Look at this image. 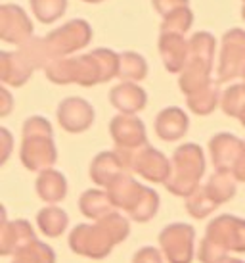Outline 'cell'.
Listing matches in <instances>:
<instances>
[{"instance_id":"6da1fadb","label":"cell","mask_w":245,"mask_h":263,"mask_svg":"<svg viewBox=\"0 0 245 263\" xmlns=\"http://www.w3.org/2000/svg\"><path fill=\"white\" fill-rule=\"evenodd\" d=\"M44 71L46 77L56 85L77 83L80 87H92L117 77L119 54L106 48H96L85 56L54 60Z\"/></svg>"},{"instance_id":"7a4b0ae2","label":"cell","mask_w":245,"mask_h":263,"mask_svg":"<svg viewBox=\"0 0 245 263\" xmlns=\"http://www.w3.org/2000/svg\"><path fill=\"white\" fill-rule=\"evenodd\" d=\"M173 173L165 183V189L174 196L188 198L195 189L201 186V177L205 175V154L201 146L194 142L180 144L173 152Z\"/></svg>"},{"instance_id":"3957f363","label":"cell","mask_w":245,"mask_h":263,"mask_svg":"<svg viewBox=\"0 0 245 263\" xmlns=\"http://www.w3.org/2000/svg\"><path fill=\"white\" fill-rule=\"evenodd\" d=\"M67 242H69L71 252H75L77 256L88 257V259H104L117 246L113 234L109 233V229L101 221L80 223L73 227Z\"/></svg>"},{"instance_id":"277c9868","label":"cell","mask_w":245,"mask_h":263,"mask_svg":"<svg viewBox=\"0 0 245 263\" xmlns=\"http://www.w3.org/2000/svg\"><path fill=\"white\" fill-rule=\"evenodd\" d=\"M92 41V29L85 20H73V22L62 25L59 29H54L46 37H40L44 54L50 60L65 58L73 52L85 48Z\"/></svg>"},{"instance_id":"5b68a950","label":"cell","mask_w":245,"mask_h":263,"mask_svg":"<svg viewBox=\"0 0 245 263\" xmlns=\"http://www.w3.org/2000/svg\"><path fill=\"white\" fill-rule=\"evenodd\" d=\"M159 250L169 263H192L195 254V229L190 223H171L159 233Z\"/></svg>"},{"instance_id":"8992f818","label":"cell","mask_w":245,"mask_h":263,"mask_svg":"<svg viewBox=\"0 0 245 263\" xmlns=\"http://www.w3.org/2000/svg\"><path fill=\"white\" fill-rule=\"evenodd\" d=\"M245 71V31L230 29L224 33L218 62V83L241 77Z\"/></svg>"},{"instance_id":"52a82bcc","label":"cell","mask_w":245,"mask_h":263,"mask_svg":"<svg viewBox=\"0 0 245 263\" xmlns=\"http://www.w3.org/2000/svg\"><path fill=\"white\" fill-rule=\"evenodd\" d=\"M130 171L140 175L146 181H150V183L165 184L171 173H173V161L169 160L161 150L146 144V146L132 152Z\"/></svg>"},{"instance_id":"ba28073f","label":"cell","mask_w":245,"mask_h":263,"mask_svg":"<svg viewBox=\"0 0 245 263\" xmlns=\"http://www.w3.org/2000/svg\"><path fill=\"white\" fill-rule=\"evenodd\" d=\"M205 236L218 242L228 252L245 254V219L238 215L222 213L209 221V225L205 229Z\"/></svg>"},{"instance_id":"9c48e42d","label":"cell","mask_w":245,"mask_h":263,"mask_svg":"<svg viewBox=\"0 0 245 263\" xmlns=\"http://www.w3.org/2000/svg\"><path fill=\"white\" fill-rule=\"evenodd\" d=\"M0 39L19 46L33 39V23L23 8L15 4L0 6Z\"/></svg>"},{"instance_id":"30bf717a","label":"cell","mask_w":245,"mask_h":263,"mask_svg":"<svg viewBox=\"0 0 245 263\" xmlns=\"http://www.w3.org/2000/svg\"><path fill=\"white\" fill-rule=\"evenodd\" d=\"M59 127L67 133H85L94 123V108L79 96H69L62 100L56 111Z\"/></svg>"},{"instance_id":"8fae6325","label":"cell","mask_w":245,"mask_h":263,"mask_svg":"<svg viewBox=\"0 0 245 263\" xmlns=\"http://www.w3.org/2000/svg\"><path fill=\"white\" fill-rule=\"evenodd\" d=\"M22 163L29 171L43 173L46 169H52V165L58 160V150L52 137H31L22 140L19 148Z\"/></svg>"},{"instance_id":"7c38bea8","label":"cell","mask_w":245,"mask_h":263,"mask_svg":"<svg viewBox=\"0 0 245 263\" xmlns=\"http://www.w3.org/2000/svg\"><path fill=\"white\" fill-rule=\"evenodd\" d=\"M109 135L115 146L122 150H138L148 144L146 125L136 116H115L109 123Z\"/></svg>"},{"instance_id":"4fadbf2b","label":"cell","mask_w":245,"mask_h":263,"mask_svg":"<svg viewBox=\"0 0 245 263\" xmlns=\"http://www.w3.org/2000/svg\"><path fill=\"white\" fill-rule=\"evenodd\" d=\"M245 140L238 139L232 133H218L209 140L211 161L216 171H234L239 156L243 152Z\"/></svg>"},{"instance_id":"5bb4252c","label":"cell","mask_w":245,"mask_h":263,"mask_svg":"<svg viewBox=\"0 0 245 263\" xmlns=\"http://www.w3.org/2000/svg\"><path fill=\"white\" fill-rule=\"evenodd\" d=\"M38 240L35 234V229L29 221L14 219L8 221L6 215L0 225V254L2 256H15L19 250L29 246L31 242Z\"/></svg>"},{"instance_id":"9a60e30c","label":"cell","mask_w":245,"mask_h":263,"mask_svg":"<svg viewBox=\"0 0 245 263\" xmlns=\"http://www.w3.org/2000/svg\"><path fill=\"white\" fill-rule=\"evenodd\" d=\"M159 54L163 60V66L171 73H182V69L188 64L190 56V46L188 41L182 35H171V33H161L159 37Z\"/></svg>"},{"instance_id":"2e32d148","label":"cell","mask_w":245,"mask_h":263,"mask_svg":"<svg viewBox=\"0 0 245 263\" xmlns=\"http://www.w3.org/2000/svg\"><path fill=\"white\" fill-rule=\"evenodd\" d=\"M190 127V117L182 108L169 106L161 110L155 117V133L161 140L165 142H176L188 133Z\"/></svg>"},{"instance_id":"e0dca14e","label":"cell","mask_w":245,"mask_h":263,"mask_svg":"<svg viewBox=\"0 0 245 263\" xmlns=\"http://www.w3.org/2000/svg\"><path fill=\"white\" fill-rule=\"evenodd\" d=\"M125 173H129V169L125 167L117 150L100 152L90 163V179L101 189H108L115 179H119Z\"/></svg>"},{"instance_id":"ac0fdd59","label":"cell","mask_w":245,"mask_h":263,"mask_svg":"<svg viewBox=\"0 0 245 263\" xmlns=\"http://www.w3.org/2000/svg\"><path fill=\"white\" fill-rule=\"evenodd\" d=\"M109 102L115 110L121 111L122 116H136L138 111L146 108L148 95L136 83H119L117 87L111 88Z\"/></svg>"},{"instance_id":"d6986e66","label":"cell","mask_w":245,"mask_h":263,"mask_svg":"<svg viewBox=\"0 0 245 263\" xmlns=\"http://www.w3.org/2000/svg\"><path fill=\"white\" fill-rule=\"evenodd\" d=\"M106 190H108L109 198H111L113 208L115 210H125L129 213L138 204V200L142 198L146 186L138 183L130 173H125L119 179H115Z\"/></svg>"},{"instance_id":"ffe728a7","label":"cell","mask_w":245,"mask_h":263,"mask_svg":"<svg viewBox=\"0 0 245 263\" xmlns=\"http://www.w3.org/2000/svg\"><path fill=\"white\" fill-rule=\"evenodd\" d=\"M29 62L17 52H0V79L12 87H23L33 75Z\"/></svg>"},{"instance_id":"44dd1931","label":"cell","mask_w":245,"mask_h":263,"mask_svg":"<svg viewBox=\"0 0 245 263\" xmlns=\"http://www.w3.org/2000/svg\"><path fill=\"white\" fill-rule=\"evenodd\" d=\"M36 194L46 204H59L67 196V179L58 169H46L38 173L35 183Z\"/></svg>"},{"instance_id":"7402d4cb","label":"cell","mask_w":245,"mask_h":263,"mask_svg":"<svg viewBox=\"0 0 245 263\" xmlns=\"http://www.w3.org/2000/svg\"><path fill=\"white\" fill-rule=\"evenodd\" d=\"M79 210L87 219H92V221H100L106 215H109L111 212H115L108 190H101V189L85 190L79 198Z\"/></svg>"},{"instance_id":"603a6c76","label":"cell","mask_w":245,"mask_h":263,"mask_svg":"<svg viewBox=\"0 0 245 263\" xmlns=\"http://www.w3.org/2000/svg\"><path fill=\"white\" fill-rule=\"evenodd\" d=\"M203 186L216 205H222L236 196L238 179L234 175V171H215Z\"/></svg>"},{"instance_id":"cb8c5ba5","label":"cell","mask_w":245,"mask_h":263,"mask_svg":"<svg viewBox=\"0 0 245 263\" xmlns=\"http://www.w3.org/2000/svg\"><path fill=\"white\" fill-rule=\"evenodd\" d=\"M215 37L207 33V31H199L194 37L188 41L190 46V56H188V64H197V66L205 67V69H213V60H215Z\"/></svg>"},{"instance_id":"d4e9b609","label":"cell","mask_w":245,"mask_h":263,"mask_svg":"<svg viewBox=\"0 0 245 263\" xmlns=\"http://www.w3.org/2000/svg\"><path fill=\"white\" fill-rule=\"evenodd\" d=\"M69 225V215L58 205H46L36 213V227L48 238H58Z\"/></svg>"},{"instance_id":"484cf974","label":"cell","mask_w":245,"mask_h":263,"mask_svg":"<svg viewBox=\"0 0 245 263\" xmlns=\"http://www.w3.org/2000/svg\"><path fill=\"white\" fill-rule=\"evenodd\" d=\"M178 85H180V90L186 96L194 95L197 90H203L209 85H213L211 83V71L197 66V64H186V67L182 69L180 77H178Z\"/></svg>"},{"instance_id":"4316f807","label":"cell","mask_w":245,"mask_h":263,"mask_svg":"<svg viewBox=\"0 0 245 263\" xmlns=\"http://www.w3.org/2000/svg\"><path fill=\"white\" fill-rule=\"evenodd\" d=\"M146 75H148V64H146L144 56H140L136 52L119 54V73H117V77L122 79V83L142 81Z\"/></svg>"},{"instance_id":"83f0119b","label":"cell","mask_w":245,"mask_h":263,"mask_svg":"<svg viewBox=\"0 0 245 263\" xmlns=\"http://www.w3.org/2000/svg\"><path fill=\"white\" fill-rule=\"evenodd\" d=\"M220 96L222 95H220L218 87L213 83L207 88L188 96V108L194 111L195 116H209L216 110V106H220Z\"/></svg>"},{"instance_id":"f1b7e54d","label":"cell","mask_w":245,"mask_h":263,"mask_svg":"<svg viewBox=\"0 0 245 263\" xmlns=\"http://www.w3.org/2000/svg\"><path fill=\"white\" fill-rule=\"evenodd\" d=\"M12 263H56V254L46 242L35 240L29 246L19 250L12 257Z\"/></svg>"},{"instance_id":"f546056e","label":"cell","mask_w":245,"mask_h":263,"mask_svg":"<svg viewBox=\"0 0 245 263\" xmlns=\"http://www.w3.org/2000/svg\"><path fill=\"white\" fill-rule=\"evenodd\" d=\"M159 204H161V198H159L157 192L150 186H146L144 194L138 200V204L129 212V217L136 223H148L159 212Z\"/></svg>"},{"instance_id":"4dcf8cb0","label":"cell","mask_w":245,"mask_h":263,"mask_svg":"<svg viewBox=\"0 0 245 263\" xmlns=\"http://www.w3.org/2000/svg\"><path fill=\"white\" fill-rule=\"evenodd\" d=\"M216 208H218V205L211 200L205 186L195 189L194 192L186 198V212L190 213L194 219H205V217H209Z\"/></svg>"},{"instance_id":"1f68e13d","label":"cell","mask_w":245,"mask_h":263,"mask_svg":"<svg viewBox=\"0 0 245 263\" xmlns=\"http://www.w3.org/2000/svg\"><path fill=\"white\" fill-rule=\"evenodd\" d=\"M31 10L40 23H54L65 14L67 0H29Z\"/></svg>"},{"instance_id":"d6a6232c","label":"cell","mask_w":245,"mask_h":263,"mask_svg":"<svg viewBox=\"0 0 245 263\" xmlns=\"http://www.w3.org/2000/svg\"><path fill=\"white\" fill-rule=\"evenodd\" d=\"M220 108L226 116L241 117L245 110V87L243 85H232L220 96Z\"/></svg>"},{"instance_id":"836d02e7","label":"cell","mask_w":245,"mask_h":263,"mask_svg":"<svg viewBox=\"0 0 245 263\" xmlns=\"http://www.w3.org/2000/svg\"><path fill=\"white\" fill-rule=\"evenodd\" d=\"M194 23V14L190 8H180L173 14H169L167 17H163V23H161V33H171V35H182L190 31Z\"/></svg>"},{"instance_id":"e575fe53","label":"cell","mask_w":245,"mask_h":263,"mask_svg":"<svg viewBox=\"0 0 245 263\" xmlns=\"http://www.w3.org/2000/svg\"><path fill=\"white\" fill-rule=\"evenodd\" d=\"M195 257L201 263H224L230 256H228V250L220 246L218 242L211 240L209 236H203Z\"/></svg>"},{"instance_id":"d590c367","label":"cell","mask_w":245,"mask_h":263,"mask_svg":"<svg viewBox=\"0 0 245 263\" xmlns=\"http://www.w3.org/2000/svg\"><path fill=\"white\" fill-rule=\"evenodd\" d=\"M52 125L48 119L40 116H33L25 119L23 123V139H31V137H52Z\"/></svg>"},{"instance_id":"8d00e7d4","label":"cell","mask_w":245,"mask_h":263,"mask_svg":"<svg viewBox=\"0 0 245 263\" xmlns=\"http://www.w3.org/2000/svg\"><path fill=\"white\" fill-rule=\"evenodd\" d=\"M163 252L153 246H142L140 250L134 252L132 263H165L163 261Z\"/></svg>"},{"instance_id":"74e56055","label":"cell","mask_w":245,"mask_h":263,"mask_svg":"<svg viewBox=\"0 0 245 263\" xmlns=\"http://www.w3.org/2000/svg\"><path fill=\"white\" fill-rule=\"evenodd\" d=\"M152 2H153V8L163 17H167V15L176 12V10H180V8L188 6V0H152Z\"/></svg>"},{"instance_id":"f35d334b","label":"cell","mask_w":245,"mask_h":263,"mask_svg":"<svg viewBox=\"0 0 245 263\" xmlns=\"http://www.w3.org/2000/svg\"><path fill=\"white\" fill-rule=\"evenodd\" d=\"M12 148H14V139L6 127H2L0 129V163H6L12 154Z\"/></svg>"},{"instance_id":"ab89813d","label":"cell","mask_w":245,"mask_h":263,"mask_svg":"<svg viewBox=\"0 0 245 263\" xmlns=\"http://www.w3.org/2000/svg\"><path fill=\"white\" fill-rule=\"evenodd\" d=\"M14 108V98L10 95L8 88H0V117H6Z\"/></svg>"},{"instance_id":"60d3db41","label":"cell","mask_w":245,"mask_h":263,"mask_svg":"<svg viewBox=\"0 0 245 263\" xmlns=\"http://www.w3.org/2000/svg\"><path fill=\"white\" fill-rule=\"evenodd\" d=\"M234 175H236V179H238L239 183H245V144H243V152H241L238 163L234 167Z\"/></svg>"},{"instance_id":"b9f144b4","label":"cell","mask_w":245,"mask_h":263,"mask_svg":"<svg viewBox=\"0 0 245 263\" xmlns=\"http://www.w3.org/2000/svg\"><path fill=\"white\" fill-rule=\"evenodd\" d=\"M224 263H245V261H241V259H238V257H228Z\"/></svg>"},{"instance_id":"7bdbcfd3","label":"cell","mask_w":245,"mask_h":263,"mask_svg":"<svg viewBox=\"0 0 245 263\" xmlns=\"http://www.w3.org/2000/svg\"><path fill=\"white\" fill-rule=\"evenodd\" d=\"M239 121H241V125L245 127V110H243V114H241V117H239Z\"/></svg>"},{"instance_id":"ee69618b","label":"cell","mask_w":245,"mask_h":263,"mask_svg":"<svg viewBox=\"0 0 245 263\" xmlns=\"http://www.w3.org/2000/svg\"><path fill=\"white\" fill-rule=\"evenodd\" d=\"M83 2H90V4H98V2H101V0H83Z\"/></svg>"},{"instance_id":"f6af8a7d","label":"cell","mask_w":245,"mask_h":263,"mask_svg":"<svg viewBox=\"0 0 245 263\" xmlns=\"http://www.w3.org/2000/svg\"><path fill=\"white\" fill-rule=\"evenodd\" d=\"M241 17L245 20V4H243V8H241Z\"/></svg>"},{"instance_id":"bcb514c9","label":"cell","mask_w":245,"mask_h":263,"mask_svg":"<svg viewBox=\"0 0 245 263\" xmlns=\"http://www.w3.org/2000/svg\"><path fill=\"white\" fill-rule=\"evenodd\" d=\"M241 77H243V83H241V85L245 87V71H243V75H241Z\"/></svg>"},{"instance_id":"7dc6e473","label":"cell","mask_w":245,"mask_h":263,"mask_svg":"<svg viewBox=\"0 0 245 263\" xmlns=\"http://www.w3.org/2000/svg\"><path fill=\"white\" fill-rule=\"evenodd\" d=\"M243 2H245V0H243Z\"/></svg>"}]
</instances>
